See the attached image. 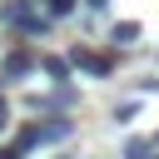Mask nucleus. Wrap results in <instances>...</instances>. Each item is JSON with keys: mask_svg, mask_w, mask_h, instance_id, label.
Segmentation results:
<instances>
[{"mask_svg": "<svg viewBox=\"0 0 159 159\" xmlns=\"http://www.w3.org/2000/svg\"><path fill=\"white\" fill-rule=\"evenodd\" d=\"M154 149H159V134H154Z\"/></svg>", "mask_w": 159, "mask_h": 159, "instance_id": "14", "label": "nucleus"}, {"mask_svg": "<svg viewBox=\"0 0 159 159\" xmlns=\"http://www.w3.org/2000/svg\"><path fill=\"white\" fill-rule=\"evenodd\" d=\"M30 104H35V109H70V104H75V94H70V89H60V94H35Z\"/></svg>", "mask_w": 159, "mask_h": 159, "instance_id": "6", "label": "nucleus"}, {"mask_svg": "<svg viewBox=\"0 0 159 159\" xmlns=\"http://www.w3.org/2000/svg\"><path fill=\"white\" fill-rule=\"evenodd\" d=\"M84 5H89V10H104V5H109V0H84Z\"/></svg>", "mask_w": 159, "mask_h": 159, "instance_id": "13", "label": "nucleus"}, {"mask_svg": "<svg viewBox=\"0 0 159 159\" xmlns=\"http://www.w3.org/2000/svg\"><path fill=\"white\" fill-rule=\"evenodd\" d=\"M0 159H25V154L20 149H0Z\"/></svg>", "mask_w": 159, "mask_h": 159, "instance_id": "12", "label": "nucleus"}, {"mask_svg": "<svg viewBox=\"0 0 159 159\" xmlns=\"http://www.w3.org/2000/svg\"><path fill=\"white\" fill-rule=\"evenodd\" d=\"M124 159H159L154 139H124Z\"/></svg>", "mask_w": 159, "mask_h": 159, "instance_id": "7", "label": "nucleus"}, {"mask_svg": "<svg viewBox=\"0 0 159 159\" xmlns=\"http://www.w3.org/2000/svg\"><path fill=\"white\" fill-rule=\"evenodd\" d=\"M35 70H45L55 84H70V65H65L60 55H40V60H35Z\"/></svg>", "mask_w": 159, "mask_h": 159, "instance_id": "5", "label": "nucleus"}, {"mask_svg": "<svg viewBox=\"0 0 159 159\" xmlns=\"http://www.w3.org/2000/svg\"><path fill=\"white\" fill-rule=\"evenodd\" d=\"M45 10H50V20H60V15L75 10V0H45Z\"/></svg>", "mask_w": 159, "mask_h": 159, "instance_id": "9", "label": "nucleus"}, {"mask_svg": "<svg viewBox=\"0 0 159 159\" xmlns=\"http://www.w3.org/2000/svg\"><path fill=\"white\" fill-rule=\"evenodd\" d=\"M30 20H35V0H0V25L25 30Z\"/></svg>", "mask_w": 159, "mask_h": 159, "instance_id": "3", "label": "nucleus"}, {"mask_svg": "<svg viewBox=\"0 0 159 159\" xmlns=\"http://www.w3.org/2000/svg\"><path fill=\"white\" fill-rule=\"evenodd\" d=\"M109 40H114V45H134V40H139V20H119V25L109 30Z\"/></svg>", "mask_w": 159, "mask_h": 159, "instance_id": "8", "label": "nucleus"}, {"mask_svg": "<svg viewBox=\"0 0 159 159\" xmlns=\"http://www.w3.org/2000/svg\"><path fill=\"white\" fill-rule=\"evenodd\" d=\"M134 114H139V104H119V109H114V119H119V124H129Z\"/></svg>", "mask_w": 159, "mask_h": 159, "instance_id": "10", "label": "nucleus"}, {"mask_svg": "<svg viewBox=\"0 0 159 159\" xmlns=\"http://www.w3.org/2000/svg\"><path fill=\"white\" fill-rule=\"evenodd\" d=\"M70 129H75V119H65V114H55L50 124H25L20 134H15V144L10 149H40V144H60V139H70Z\"/></svg>", "mask_w": 159, "mask_h": 159, "instance_id": "1", "label": "nucleus"}, {"mask_svg": "<svg viewBox=\"0 0 159 159\" xmlns=\"http://www.w3.org/2000/svg\"><path fill=\"white\" fill-rule=\"evenodd\" d=\"M10 124V104H5V94H0V129Z\"/></svg>", "mask_w": 159, "mask_h": 159, "instance_id": "11", "label": "nucleus"}, {"mask_svg": "<svg viewBox=\"0 0 159 159\" xmlns=\"http://www.w3.org/2000/svg\"><path fill=\"white\" fill-rule=\"evenodd\" d=\"M65 65H75V70H84V75H94V80H104V75L114 70V60H109V55H99V50H84V45H75Z\"/></svg>", "mask_w": 159, "mask_h": 159, "instance_id": "2", "label": "nucleus"}, {"mask_svg": "<svg viewBox=\"0 0 159 159\" xmlns=\"http://www.w3.org/2000/svg\"><path fill=\"white\" fill-rule=\"evenodd\" d=\"M30 70H35V55L10 50V55H5V65H0V84H5V80H20V75H30Z\"/></svg>", "mask_w": 159, "mask_h": 159, "instance_id": "4", "label": "nucleus"}]
</instances>
